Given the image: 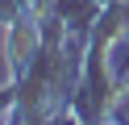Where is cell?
Here are the masks:
<instances>
[{
	"label": "cell",
	"instance_id": "6da1fadb",
	"mask_svg": "<svg viewBox=\"0 0 129 125\" xmlns=\"http://www.w3.org/2000/svg\"><path fill=\"white\" fill-rule=\"evenodd\" d=\"M121 8H125V33H129V0H121Z\"/></svg>",
	"mask_w": 129,
	"mask_h": 125
}]
</instances>
